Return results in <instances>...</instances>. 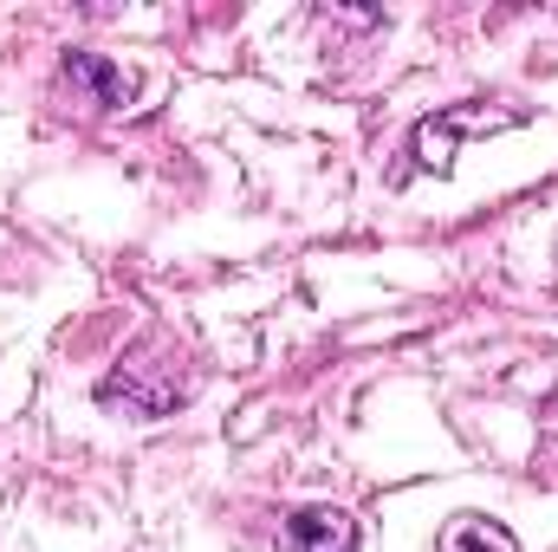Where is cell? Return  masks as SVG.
<instances>
[{
  "mask_svg": "<svg viewBox=\"0 0 558 552\" xmlns=\"http://www.w3.org/2000/svg\"><path fill=\"white\" fill-rule=\"evenodd\" d=\"M65 79H78L98 105H124V98H131V79H124L111 59H98V52H72V59H65Z\"/></svg>",
  "mask_w": 558,
  "mask_h": 552,
  "instance_id": "obj_3",
  "label": "cell"
},
{
  "mask_svg": "<svg viewBox=\"0 0 558 552\" xmlns=\"http://www.w3.org/2000/svg\"><path fill=\"white\" fill-rule=\"evenodd\" d=\"M441 552H520V547H513V533L494 527V520H461V527L441 533Z\"/></svg>",
  "mask_w": 558,
  "mask_h": 552,
  "instance_id": "obj_4",
  "label": "cell"
},
{
  "mask_svg": "<svg viewBox=\"0 0 558 552\" xmlns=\"http://www.w3.org/2000/svg\"><path fill=\"white\" fill-rule=\"evenodd\" d=\"M286 552H357V520L344 507H299L286 520Z\"/></svg>",
  "mask_w": 558,
  "mask_h": 552,
  "instance_id": "obj_2",
  "label": "cell"
},
{
  "mask_svg": "<svg viewBox=\"0 0 558 552\" xmlns=\"http://www.w3.org/2000/svg\"><path fill=\"white\" fill-rule=\"evenodd\" d=\"M481 124H513V111H500V118H487V111H468V105H448L441 118H428V124H416V156H422V169H435V176H448V163H454V143H461V131H481Z\"/></svg>",
  "mask_w": 558,
  "mask_h": 552,
  "instance_id": "obj_1",
  "label": "cell"
}]
</instances>
